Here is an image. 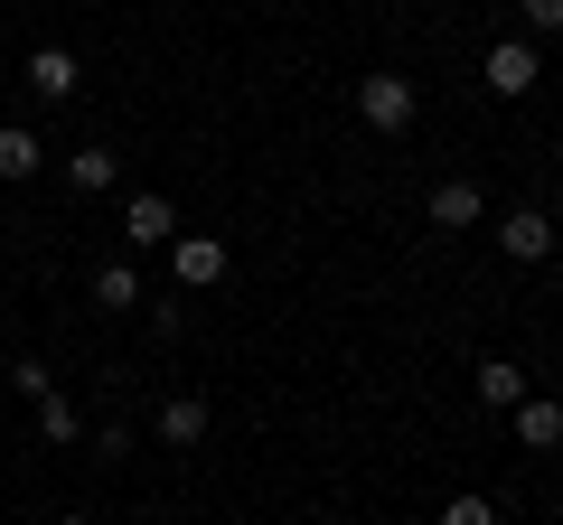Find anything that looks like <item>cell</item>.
Listing matches in <instances>:
<instances>
[{
	"instance_id": "obj_1",
	"label": "cell",
	"mask_w": 563,
	"mask_h": 525,
	"mask_svg": "<svg viewBox=\"0 0 563 525\" xmlns=\"http://www.w3.org/2000/svg\"><path fill=\"white\" fill-rule=\"evenodd\" d=\"M357 113L376 122V132H404V122H413V85H404V76H366L357 85Z\"/></svg>"
},
{
	"instance_id": "obj_2",
	"label": "cell",
	"mask_w": 563,
	"mask_h": 525,
	"mask_svg": "<svg viewBox=\"0 0 563 525\" xmlns=\"http://www.w3.org/2000/svg\"><path fill=\"white\" fill-rule=\"evenodd\" d=\"M169 272H179L188 291L225 282V244H217V235H179V244H169Z\"/></svg>"
},
{
	"instance_id": "obj_3",
	"label": "cell",
	"mask_w": 563,
	"mask_h": 525,
	"mask_svg": "<svg viewBox=\"0 0 563 525\" xmlns=\"http://www.w3.org/2000/svg\"><path fill=\"white\" fill-rule=\"evenodd\" d=\"M536 76H544V66H536V47H526V38H498V47H488V94H526Z\"/></svg>"
},
{
	"instance_id": "obj_4",
	"label": "cell",
	"mask_w": 563,
	"mask_h": 525,
	"mask_svg": "<svg viewBox=\"0 0 563 525\" xmlns=\"http://www.w3.org/2000/svg\"><path fill=\"white\" fill-rule=\"evenodd\" d=\"M498 244H507L517 262H544V254H554V225H544V206H517V216L498 225Z\"/></svg>"
},
{
	"instance_id": "obj_5",
	"label": "cell",
	"mask_w": 563,
	"mask_h": 525,
	"mask_svg": "<svg viewBox=\"0 0 563 525\" xmlns=\"http://www.w3.org/2000/svg\"><path fill=\"white\" fill-rule=\"evenodd\" d=\"M122 235H132V244H179V216H169V198H132V206H122Z\"/></svg>"
},
{
	"instance_id": "obj_6",
	"label": "cell",
	"mask_w": 563,
	"mask_h": 525,
	"mask_svg": "<svg viewBox=\"0 0 563 525\" xmlns=\"http://www.w3.org/2000/svg\"><path fill=\"white\" fill-rule=\"evenodd\" d=\"M38 132H29V122H0V179H38Z\"/></svg>"
},
{
	"instance_id": "obj_7",
	"label": "cell",
	"mask_w": 563,
	"mask_h": 525,
	"mask_svg": "<svg viewBox=\"0 0 563 525\" xmlns=\"http://www.w3.org/2000/svg\"><path fill=\"white\" fill-rule=\"evenodd\" d=\"M161 442H179V450L207 442V404H198V394H169V404H161Z\"/></svg>"
},
{
	"instance_id": "obj_8",
	"label": "cell",
	"mask_w": 563,
	"mask_h": 525,
	"mask_svg": "<svg viewBox=\"0 0 563 525\" xmlns=\"http://www.w3.org/2000/svg\"><path fill=\"white\" fill-rule=\"evenodd\" d=\"M29 85H38L47 103H66L76 94V57H66V47H38V57H29Z\"/></svg>"
},
{
	"instance_id": "obj_9",
	"label": "cell",
	"mask_w": 563,
	"mask_h": 525,
	"mask_svg": "<svg viewBox=\"0 0 563 525\" xmlns=\"http://www.w3.org/2000/svg\"><path fill=\"white\" fill-rule=\"evenodd\" d=\"M432 225H479V179H442L432 188Z\"/></svg>"
},
{
	"instance_id": "obj_10",
	"label": "cell",
	"mask_w": 563,
	"mask_h": 525,
	"mask_svg": "<svg viewBox=\"0 0 563 525\" xmlns=\"http://www.w3.org/2000/svg\"><path fill=\"white\" fill-rule=\"evenodd\" d=\"M517 442L526 450H554L563 442V404H517Z\"/></svg>"
},
{
	"instance_id": "obj_11",
	"label": "cell",
	"mask_w": 563,
	"mask_h": 525,
	"mask_svg": "<svg viewBox=\"0 0 563 525\" xmlns=\"http://www.w3.org/2000/svg\"><path fill=\"white\" fill-rule=\"evenodd\" d=\"M95 301L103 310H132L141 301V272H132V262H95Z\"/></svg>"
},
{
	"instance_id": "obj_12",
	"label": "cell",
	"mask_w": 563,
	"mask_h": 525,
	"mask_svg": "<svg viewBox=\"0 0 563 525\" xmlns=\"http://www.w3.org/2000/svg\"><path fill=\"white\" fill-rule=\"evenodd\" d=\"M479 404H526V366L488 357V366H479Z\"/></svg>"
},
{
	"instance_id": "obj_13",
	"label": "cell",
	"mask_w": 563,
	"mask_h": 525,
	"mask_svg": "<svg viewBox=\"0 0 563 525\" xmlns=\"http://www.w3.org/2000/svg\"><path fill=\"white\" fill-rule=\"evenodd\" d=\"M66 179L95 198V188H113V179H122V160H113V150H76V160H66Z\"/></svg>"
},
{
	"instance_id": "obj_14",
	"label": "cell",
	"mask_w": 563,
	"mask_h": 525,
	"mask_svg": "<svg viewBox=\"0 0 563 525\" xmlns=\"http://www.w3.org/2000/svg\"><path fill=\"white\" fill-rule=\"evenodd\" d=\"M38 432H47V442H76V432H85V413L66 404V394H47V404H38Z\"/></svg>"
},
{
	"instance_id": "obj_15",
	"label": "cell",
	"mask_w": 563,
	"mask_h": 525,
	"mask_svg": "<svg viewBox=\"0 0 563 525\" xmlns=\"http://www.w3.org/2000/svg\"><path fill=\"white\" fill-rule=\"evenodd\" d=\"M442 525H498V506H488V498H470V488H461V498L442 506Z\"/></svg>"
},
{
	"instance_id": "obj_16",
	"label": "cell",
	"mask_w": 563,
	"mask_h": 525,
	"mask_svg": "<svg viewBox=\"0 0 563 525\" xmlns=\"http://www.w3.org/2000/svg\"><path fill=\"white\" fill-rule=\"evenodd\" d=\"M526 20H536L544 38H554V29H563V0H526Z\"/></svg>"
},
{
	"instance_id": "obj_17",
	"label": "cell",
	"mask_w": 563,
	"mask_h": 525,
	"mask_svg": "<svg viewBox=\"0 0 563 525\" xmlns=\"http://www.w3.org/2000/svg\"><path fill=\"white\" fill-rule=\"evenodd\" d=\"M57 525H95V516H57Z\"/></svg>"
},
{
	"instance_id": "obj_18",
	"label": "cell",
	"mask_w": 563,
	"mask_h": 525,
	"mask_svg": "<svg viewBox=\"0 0 563 525\" xmlns=\"http://www.w3.org/2000/svg\"><path fill=\"white\" fill-rule=\"evenodd\" d=\"M554 160H563V142H554Z\"/></svg>"
}]
</instances>
